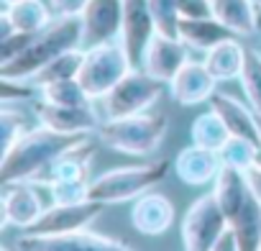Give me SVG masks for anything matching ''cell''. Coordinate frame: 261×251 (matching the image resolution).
<instances>
[{
	"label": "cell",
	"mask_w": 261,
	"mask_h": 251,
	"mask_svg": "<svg viewBox=\"0 0 261 251\" xmlns=\"http://www.w3.org/2000/svg\"><path fill=\"white\" fill-rule=\"evenodd\" d=\"M90 134H59L46 126L29 129L6 154L0 164V182H29L41 180V172H46L59 157L85 144Z\"/></svg>",
	"instance_id": "1"
},
{
	"label": "cell",
	"mask_w": 261,
	"mask_h": 251,
	"mask_svg": "<svg viewBox=\"0 0 261 251\" xmlns=\"http://www.w3.org/2000/svg\"><path fill=\"white\" fill-rule=\"evenodd\" d=\"M77 46H82V21L80 18H54L44 31L36 34V39L16 59L0 64V77L31 82L36 72H41L51 59Z\"/></svg>",
	"instance_id": "2"
},
{
	"label": "cell",
	"mask_w": 261,
	"mask_h": 251,
	"mask_svg": "<svg viewBox=\"0 0 261 251\" xmlns=\"http://www.w3.org/2000/svg\"><path fill=\"white\" fill-rule=\"evenodd\" d=\"M167 129H169L167 115L136 113L125 118H105L95 134H97V141L113 152H120L128 157H149L162 146Z\"/></svg>",
	"instance_id": "3"
},
{
	"label": "cell",
	"mask_w": 261,
	"mask_h": 251,
	"mask_svg": "<svg viewBox=\"0 0 261 251\" xmlns=\"http://www.w3.org/2000/svg\"><path fill=\"white\" fill-rule=\"evenodd\" d=\"M169 172V159H151L144 164L130 167H115L90 182V200H100L105 205L110 203H125L136 200L151 187H156Z\"/></svg>",
	"instance_id": "4"
},
{
	"label": "cell",
	"mask_w": 261,
	"mask_h": 251,
	"mask_svg": "<svg viewBox=\"0 0 261 251\" xmlns=\"http://www.w3.org/2000/svg\"><path fill=\"white\" fill-rule=\"evenodd\" d=\"M130 69H134V64H130L120 41H110L85 49V62L77 80L82 82L90 100H102Z\"/></svg>",
	"instance_id": "5"
},
{
	"label": "cell",
	"mask_w": 261,
	"mask_h": 251,
	"mask_svg": "<svg viewBox=\"0 0 261 251\" xmlns=\"http://www.w3.org/2000/svg\"><path fill=\"white\" fill-rule=\"evenodd\" d=\"M162 80L151 77L149 72H144L141 67L130 69L100 103H102V113L105 118H125V115H136V113H146L164 92Z\"/></svg>",
	"instance_id": "6"
},
{
	"label": "cell",
	"mask_w": 261,
	"mask_h": 251,
	"mask_svg": "<svg viewBox=\"0 0 261 251\" xmlns=\"http://www.w3.org/2000/svg\"><path fill=\"white\" fill-rule=\"evenodd\" d=\"M225 228L228 220L220 205L215 203L213 192L202 195L187 208L182 218V246L185 251H210Z\"/></svg>",
	"instance_id": "7"
},
{
	"label": "cell",
	"mask_w": 261,
	"mask_h": 251,
	"mask_svg": "<svg viewBox=\"0 0 261 251\" xmlns=\"http://www.w3.org/2000/svg\"><path fill=\"white\" fill-rule=\"evenodd\" d=\"M16 251H139V248L118 238L100 236L82 228V231L57 233V236L23 233L16 238Z\"/></svg>",
	"instance_id": "8"
},
{
	"label": "cell",
	"mask_w": 261,
	"mask_h": 251,
	"mask_svg": "<svg viewBox=\"0 0 261 251\" xmlns=\"http://www.w3.org/2000/svg\"><path fill=\"white\" fill-rule=\"evenodd\" d=\"M105 203L100 200H82V203H54L44 208L39 220L26 231L36 236H57V233H72L87 228L100 213Z\"/></svg>",
	"instance_id": "9"
},
{
	"label": "cell",
	"mask_w": 261,
	"mask_h": 251,
	"mask_svg": "<svg viewBox=\"0 0 261 251\" xmlns=\"http://www.w3.org/2000/svg\"><path fill=\"white\" fill-rule=\"evenodd\" d=\"M156 23L149 8V0H123V29H120V46L125 49L134 67H141L144 54L156 36Z\"/></svg>",
	"instance_id": "10"
},
{
	"label": "cell",
	"mask_w": 261,
	"mask_h": 251,
	"mask_svg": "<svg viewBox=\"0 0 261 251\" xmlns=\"http://www.w3.org/2000/svg\"><path fill=\"white\" fill-rule=\"evenodd\" d=\"M80 21H82V49L120 41L123 0H90Z\"/></svg>",
	"instance_id": "11"
},
{
	"label": "cell",
	"mask_w": 261,
	"mask_h": 251,
	"mask_svg": "<svg viewBox=\"0 0 261 251\" xmlns=\"http://www.w3.org/2000/svg\"><path fill=\"white\" fill-rule=\"evenodd\" d=\"M36 118L46 129H54L59 134H92L100 129V113L87 105H51V103H36Z\"/></svg>",
	"instance_id": "12"
},
{
	"label": "cell",
	"mask_w": 261,
	"mask_h": 251,
	"mask_svg": "<svg viewBox=\"0 0 261 251\" xmlns=\"http://www.w3.org/2000/svg\"><path fill=\"white\" fill-rule=\"evenodd\" d=\"M190 62V46L179 39V36H167V34H156L144 54L141 69L149 72L151 77L162 80V82H172V77Z\"/></svg>",
	"instance_id": "13"
},
{
	"label": "cell",
	"mask_w": 261,
	"mask_h": 251,
	"mask_svg": "<svg viewBox=\"0 0 261 251\" xmlns=\"http://www.w3.org/2000/svg\"><path fill=\"white\" fill-rule=\"evenodd\" d=\"M169 95L174 97V103L179 105H200V103H210V97L218 92V80L210 74V69L205 67V62H187L167 85Z\"/></svg>",
	"instance_id": "14"
},
{
	"label": "cell",
	"mask_w": 261,
	"mask_h": 251,
	"mask_svg": "<svg viewBox=\"0 0 261 251\" xmlns=\"http://www.w3.org/2000/svg\"><path fill=\"white\" fill-rule=\"evenodd\" d=\"M44 213L41 197L29 182H8L3 185V220L0 225H18L29 231L39 215Z\"/></svg>",
	"instance_id": "15"
},
{
	"label": "cell",
	"mask_w": 261,
	"mask_h": 251,
	"mask_svg": "<svg viewBox=\"0 0 261 251\" xmlns=\"http://www.w3.org/2000/svg\"><path fill=\"white\" fill-rule=\"evenodd\" d=\"M174 205L167 195L162 192H144L141 197H136L134 210H130V223L134 228L144 236H162L164 231L172 228L174 223Z\"/></svg>",
	"instance_id": "16"
},
{
	"label": "cell",
	"mask_w": 261,
	"mask_h": 251,
	"mask_svg": "<svg viewBox=\"0 0 261 251\" xmlns=\"http://www.w3.org/2000/svg\"><path fill=\"white\" fill-rule=\"evenodd\" d=\"M220 167H223L220 154L213 152V149H202V146H197V144L185 146V149L177 154V159H174V172H177V177H179L185 185H192V187L215 182Z\"/></svg>",
	"instance_id": "17"
},
{
	"label": "cell",
	"mask_w": 261,
	"mask_h": 251,
	"mask_svg": "<svg viewBox=\"0 0 261 251\" xmlns=\"http://www.w3.org/2000/svg\"><path fill=\"white\" fill-rule=\"evenodd\" d=\"M210 108L223 118V123L228 126L230 136H243L251 139L253 144L261 146L258 141V126H256V113L251 105H243L241 100L225 95V92H215L210 97Z\"/></svg>",
	"instance_id": "18"
},
{
	"label": "cell",
	"mask_w": 261,
	"mask_h": 251,
	"mask_svg": "<svg viewBox=\"0 0 261 251\" xmlns=\"http://www.w3.org/2000/svg\"><path fill=\"white\" fill-rule=\"evenodd\" d=\"M177 36H179L190 49L210 52L213 46H218V44L225 41V39H233L236 34H233L228 26H223L215 16H210V18H182Z\"/></svg>",
	"instance_id": "19"
},
{
	"label": "cell",
	"mask_w": 261,
	"mask_h": 251,
	"mask_svg": "<svg viewBox=\"0 0 261 251\" xmlns=\"http://www.w3.org/2000/svg\"><path fill=\"white\" fill-rule=\"evenodd\" d=\"M248 192H251V190H248L246 174H243L241 169H236V167L223 164L220 172H218V177H215V182H213V197H215V203L220 205L225 220H230V218L236 215V210L246 203Z\"/></svg>",
	"instance_id": "20"
},
{
	"label": "cell",
	"mask_w": 261,
	"mask_h": 251,
	"mask_svg": "<svg viewBox=\"0 0 261 251\" xmlns=\"http://www.w3.org/2000/svg\"><path fill=\"white\" fill-rule=\"evenodd\" d=\"M243 59H246V46L238 41V36L220 41L218 46H213L210 52H205V67L210 69V74L218 82H230L241 77L243 69Z\"/></svg>",
	"instance_id": "21"
},
{
	"label": "cell",
	"mask_w": 261,
	"mask_h": 251,
	"mask_svg": "<svg viewBox=\"0 0 261 251\" xmlns=\"http://www.w3.org/2000/svg\"><path fill=\"white\" fill-rule=\"evenodd\" d=\"M228 228L236 233L241 251H261V203L253 192H248L246 203L228 220Z\"/></svg>",
	"instance_id": "22"
},
{
	"label": "cell",
	"mask_w": 261,
	"mask_h": 251,
	"mask_svg": "<svg viewBox=\"0 0 261 251\" xmlns=\"http://www.w3.org/2000/svg\"><path fill=\"white\" fill-rule=\"evenodd\" d=\"M213 16L236 36H251L258 31V8L253 0H213Z\"/></svg>",
	"instance_id": "23"
},
{
	"label": "cell",
	"mask_w": 261,
	"mask_h": 251,
	"mask_svg": "<svg viewBox=\"0 0 261 251\" xmlns=\"http://www.w3.org/2000/svg\"><path fill=\"white\" fill-rule=\"evenodd\" d=\"M92 154H95V146L92 141L87 139L85 144H80L77 149L67 152L64 157H59L49 169H46V185L54 182V180H87V169H90V162H92Z\"/></svg>",
	"instance_id": "24"
},
{
	"label": "cell",
	"mask_w": 261,
	"mask_h": 251,
	"mask_svg": "<svg viewBox=\"0 0 261 251\" xmlns=\"http://www.w3.org/2000/svg\"><path fill=\"white\" fill-rule=\"evenodd\" d=\"M6 13L11 16V21L18 31H29V34H39L54 21L51 18L54 11L44 0H18V3L6 8Z\"/></svg>",
	"instance_id": "25"
},
{
	"label": "cell",
	"mask_w": 261,
	"mask_h": 251,
	"mask_svg": "<svg viewBox=\"0 0 261 251\" xmlns=\"http://www.w3.org/2000/svg\"><path fill=\"white\" fill-rule=\"evenodd\" d=\"M190 136H192V144H197V146H202V149L220 152L223 144L230 139V131H228V126L223 123V118L210 108L207 113H200V115L192 120Z\"/></svg>",
	"instance_id": "26"
},
{
	"label": "cell",
	"mask_w": 261,
	"mask_h": 251,
	"mask_svg": "<svg viewBox=\"0 0 261 251\" xmlns=\"http://www.w3.org/2000/svg\"><path fill=\"white\" fill-rule=\"evenodd\" d=\"M82 62H85V49L82 46L69 49V52L59 54L57 59H51L41 72H36V77L31 80V85H36V90H39V87L51 85V82H59V80H74V77H80Z\"/></svg>",
	"instance_id": "27"
},
{
	"label": "cell",
	"mask_w": 261,
	"mask_h": 251,
	"mask_svg": "<svg viewBox=\"0 0 261 251\" xmlns=\"http://www.w3.org/2000/svg\"><path fill=\"white\" fill-rule=\"evenodd\" d=\"M39 95L44 103H51V105H87V103H92L77 77L44 85V87H39Z\"/></svg>",
	"instance_id": "28"
},
{
	"label": "cell",
	"mask_w": 261,
	"mask_h": 251,
	"mask_svg": "<svg viewBox=\"0 0 261 251\" xmlns=\"http://www.w3.org/2000/svg\"><path fill=\"white\" fill-rule=\"evenodd\" d=\"M241 87L246 92L248 105L261 113V52L258 49H246L243 69H241Z\"/></svg>",
	"instance_id": "29"
},
{
	"label": "cell",
	"mask_w": 261,
	"mask_h": 251,
	"mask_svg": "<svg viewBox=\"0 0 261 251\" xmlns=\"http://www.w3.org/2000/svg\"><path fill=\"white\" fill-rule=\"evenodd\" d=\"M258 144H253L251 139H243V136H230L223 149L218 152L220 154V162L228 164V167H236L241 172H246L248 167H253L256 162V154H258Z\"/></svg>",
	"instance_id": "30"
},
{
	"label": "cell",
	"mask_w": 261,
	"mask_h": 251,
	"mask_svg": "<svg viewBox=\"0 0 261 251\" xmlns=\"http://www.w3.org/2000/svg\"><path fill=\"white\" fill-rule=\"evenodd\" d=\"M149 8H151L156 31L167 34V36H177L179 21H182L179 8H177V0H149Z\"/></svg>",
	"instance_id": "31"
},
{
	"label": "cell",
	"mask_w": 261,
	"mask_h": 251,
	"mask_svg": "<svg viewBox=\"0 0 261 251\" xmlns=\"http://www.w3.org/2000/svg\"><path fill=\"white\" fill-rule=\"evenodd\" d=\"M49 190H51L54 203H82V200H90L87 197V192H90V182L87 180H54V182H49Z\"/></svg>",
	"instance_id": "32"
},
{
	"label": "cell",
	"mask_w": 261,
	"mask_h": 251,
	"mask_svg": "<svg viewBox=\"0 0 261 251\" xmlns=\"http://www.w3.org/2000/svg\"><path fill=\"white\" fill-rule=\"evenodd\" d=\"M26 115L21 110H11V105L3 108V154L26 134Z\"/></svg>",
	"instance_id": "33"
},
{
	"label": "cell",
	"mask_w": 261,
	"mask_h": 251,
	"mask_svg": "<svg viewBox=\"0 0 261 251\" xmlns=\"http://www.w3.org/2000/svg\"><path fill=\"white\" fill-rule=\"evenodd\" d=\"M3 85H0V97H3V105H11V103H26L34 97V87L31 82L26 80H8V77H0Z\"/></svg>",
	"instance_id": "34"
},
{
	"label": "cell",
	"mask_w": 261,
	"mask_h": 251,
	"mask_svg": "<svg viewBox=\"0 0 261 251\" xmlns=\"http://www.w3.org/2000/svg\"><path fill=\"white\" fill-rule=\"evenodd\" d=\"M34 39H36V34H29V31H16L8 39H0V64L16 59Z\"/></svg>",
	"instance_id": "35"
},
{
	"label": "cell",
	"mask_w": 261,
	"mask_h": 251,
	"mask_svg": "<svg viewBox=\"0 0 261 251\" xmlns=\"http://www.w3.org/2000/svg\"><path fill=\"white\" fill-rule=\"evenodd\" d=\"M177 8L182 18H210L213 0H177Z\"/></svg>",
	"instance_id": "36"
},
{
	"label": "cell",
	"mask_w": 261,
	"mask_h": 251,
	"mask_svg": "<svg viewBox=\"0 0 261 251\" xmlns=\"http://www.w3.org/2000/svg\"><path fill=\"white\" fill-rule=\"evenodd\" d=\"M90 0H49L57 18H80Z\"/></svg>",
	"instance_id": "37"
},
{
	"label": "cell",
	"mask_w": 261,
	"mask_h": 251,
	"mask_svg": "<svg viewBox=\"0 0 261 251\" xmlns=\"http://www.w3.org/2000/svg\"><path fill=\"white\" fill-rule=\"evenodd\" d=\"M243 174H246L248 190H251V192H253V197L261 203V167H256V164H253V167H248Z\"/></svg>",
	"instance_id": "38"
},
{
	"label": "cell",
	"mask_w": 261,
	"mask_h": 251,
	"mask_svg": "<svg viewBox=\"0 0 261 251\" xmlns=\"http://www.w3.org/2000/svg\"><path fill=\"white\" fill-rule=\"evenodd\" d=\"M210 251H241V248H238V241H236V233H233L230 228H225L223 236L215 241V246H213Z\"/></svg>",
	"instance_id": "39"
},
{
	"label": "cell",
	"mask_w": 261,
	"mask_h": 251,
	"mask_svg": "<svg viewBox=\"0 0 261 251\" xmlns=\"http://www.w3.org/2000/svg\"><path fill=\"white\" fill-rule=\"evenodd\" d=\"M18 29L13 26V21H11V16L3 11V13H0V39H8L11 34H16Z\"/></svg>",
	"instance_id": "40"
},
{
	"label": "cell",
	"mask_w": 261,
	"mask_h": 251,
	"mask_svg": "<svg viewBox=\"0 0 261 251\" xmlns=\"http://www.w3.org/2000/svg\"><path fill=\"white\" fill-rule=\"evenodd\" d=\"M256 113V110H253ZM256 126H258V141H261V113H256Z\"/></svg>",
	"instance_id": "41"
},
{
	"label": "cell",
	"mask_w": 261,
	"mask_h": 251,
	"mask_svg": "<svg viewBox=\"0 0 261 251\" xmlns=\"http://www.w3.org/2000/svg\"><path fill=\"white\" fill-rule=\"evenodd\" d=\"M256 167H261V149H258V154H256V162H253Z\"/></svg>",
	"instance_id": "42"
},
{
	"label": "cell",
	"mask_w": 261,
	"mask_h": 251,
	"mask_svg": "<svg viewBox=\"0 0 261 251\" xmlns=\"http://www.w3.org/2000/svg\"><path fill=\"white\" fill-rule=\"evenodd\" d=\"M13 3H18V0H3V6L8 8V6H13Z\"/></svg>",
	"instance_id": "43"
},
{
	"label": "cell",
	"mask_w": 261,
	"mask_h": 251,
	"mask_svg": "<svg viewBox=\"0 0 261 251\" xmlns=\"http://www.w3.org/2000/svg\"><path fill=\"white\" fill-rule=\"evenodd\" d=\"M0 251H11V248H8V246H3V248H0Z\"/></svg>",
	"instance_id": "44"
}]
</instances>
